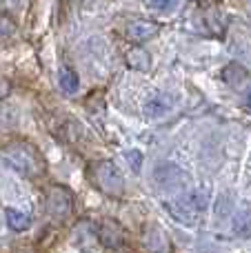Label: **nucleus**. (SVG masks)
Masks as SVG:
<instances>
[{"label": "nucleus", "mask_w": 251, "mask_h": 253, "mask_svg": "<svg viewBox=\"0 0 251 253\" xmlns=\"http://www.w3.org/2000/svg\"><path fill=\"white\" fill-rule=\"evenodd\" d=\"M9 93H11V83H9L7 78H2V76H0V100H4Z\"/></svg>", "instance_id": "18"}, {"label": "nucleus", "mask_w": 251, "mask_h": 253, "mask_svg": "<svg viewBox=\"0 0 251 253\" xmlns=\"http://www.w3.org/2000/svg\"><path fill=\"white\" fill-rule=\"evenodd\" d=\"M178 0H149V4L154 9H160V11H169V9L176 7Z\"/></svg>", "instance_id": "16"}, {"label": "nucleus", "mask_w": 251, "mask_h": 253, "mask_svg": "<svg viewBox=\"0 0 251 253\" xmlns=\"http://www.w3.org/2000/svg\"><path fill=\"white\" fill-rule=\"evenodd\" d=\"M127 160H129V165H131V169L138 171V169H140V165H142V153L140 151H129L127 153Z\"/></svg>", "instance_id": "17"}, {"label": "nucleus", "mask_w": 251, "mask_h": 253, "mask_svg": "<svg viewBox=\"0 0 251 253\" xmlns=\"http://www.w3.org/2000/svg\"><path fill=\"white\" fill-rule=\"evenodd\" d=\"M207 207H209V193L205 191V189H196V191H189V193H185V196L176 198V200L169 205V211H171V215L176 220L191 224L200 218V213H203Z\"/></svg>", "instance_id": "3"}, {"label": "nucleus", "mask_w": 251, "mask_h": 253, "mask_svg": "<svg viewBox=\"0 0 251 253\" xmlns=\"http://www.w3.org/2000/svg\"><path fill=\"white\" fill-rule=\"evenodd\" d=\"M4 218H7V224L11 231H25L31 224V215L22 213V211H16V209H7L4 211Z\"/></svg>", "instance_id": "12"}, {"label": "nucleus", "mask_w": 251, "mask_h": 253, "mask_svg": "<svg viewBox=\"0 0 251 253\" xmlns=\"http://www.w3.org/2000/svg\"><path fill=\"white\" fill-rule=\"evenodd\" d=\"M87 178L100 193L109 198H120L125 193V178L111 160H96L87 167Z\"/></svg>", "instance_id": "2"}, {"label": "nucleus", "mask_w": 251, "mask_h": 253, "mask_svg": "<svg viewBox=\"0 0 251 253\" xmlns=\"http://www.w3.org/2000/svg\"><path fill=\"white\" fill-rule=\"evenodd\" d=\"M98 240H100L105 247H109V249H118V247H123V242H125V231L116 220L105 218L100 222V227H98Z\"/></svg>", "instance_id": "7"}, {"label": "nucleus", "mask_w": 251, "mask_h": 253, "mask_svg": "<svg viewBox=\"0 0 251 253\" xmlns=\"http://www.w3.org/2000/svg\"><path fill=\"white\" fill-rule=\"evenodd\" d=\"M222 78H225V83L231 84V87H240V84L247 80V71H245L240 65L231 62V65H227L225 69H222Z\"/></svg>", "instance_id": "14"}, {"label": "nucleus", "mask_w": 251, "mask_h": 253, "mask_svg": "<svg viewBox=\"0 0 251 253\" xmlns=\"http://www.w3.org/2000/svg\"><path fill=\"white\" fill-rule=\"evenodd\" d=\"M247 100H249V105H251V91H249V98H247Z\"/></svg>", "instance_id": "19"}, {"label": "nucleus", "mask_w": 251, "mask_h": 253, "mask_svg": "<svg viewBox=\"0 0 251 253\" xmlns=\"http://www.w3.org/2000/svg\"><path fill=\"white\" fill-rule=\"evenodd\" d=\"M0 156L9 167H13L27 178H38L40 173H44V160L38 147L27 142V140H16V142L4 144Z\"/></svg>", "instance_id": "1"}, {"label": "nucleus", "mask_w": 251, "mask_h": 253, "mask_svg": "<svg viewBox=\"0 0 251 253\" xmlns=\"http://www.w3.org/2000/svg\"><path fill=\"white\" fill-rule=\"evenodd\" d=\"M142 245L149 253H171V242L169 236L156 224H149L142 233Z\"/></svg>", "instance_id": "6"}, {"label": "nucleus", "mask_w": 251, "mask_h": 253, "mask_svg": "<svg viewBox=\"0 0 251 253\" xmlns=\"http://www.w3.org/2000/svg\"><path fill=\"white\" fill-rule=\"evenodd\" d=\"M234 233L238 238H251V205H243L234 215Z\"/></svg>", "instance_id": "11"}, {"label": "nucleus", "mask_w": 251, "mask_h": 253, "mask_svg": "<svg viewBox=\"0 0 251 253\" xmlns=\"http://www.w3.org/2000/svg\"><path fill=\"white\" fill-rule=\"evenodd\" d=\"M16 31H18L16 22H13L7 13H0V44L16 38Z\"/></svg>", "instance_id": "15"}, {"label": "nucleus", "mask_w": 251, "mask_h": 253, "mask_svg": "<svg viewBox=\"0 0 251 253\" xmlns=\"http://www.w3.org/2000/svg\"><path fill=\"white\" fill-rule=\"evenodd\" d=\"M173 107V98L167 93H156L145 102V116L147 118H160V116L169 114Z\"/></svg>", "instance_id": "9"}, {"label": "nucleus", "mask_w": 251, "mask_h": 253, "mask_svg": "<svg viewBox=\"0 0 251 253\" xmlns=\"http://www.w3.org/2000/svg\"><path fill=\"white\" fill-rule=\"evenodd\" d=\"M158 34V25L151 20H133L127 27V38L133 42H145V40L154 38Z\"/></svg>", "instance_id": "8"}, {"label": "nucleus", "mask_w": 251, "mask_h": 253, "mask_svg": "<svg viewBox=\"0 0 251 253\" xmlns=\"http://www.w3.org/2000/svg\"><path fill=\"white\" fill-rule=\"evenodd\" d=\"M125 60H127V65L136 71H149L151 69V56H149V51L142 47H131L127 53H125Z\"/></svg>", "instance_id": "10"}, {"label": "nucleus", "mask_w": 251, "mask_h": 253, "mask_svg": "<svg viewBox=\"0 0 251 253\" xmlns=\"http://www.w3.org/2000/svg\"><path fill=\"white\" fill-rule=\"evenodd\" d=\"M44 209H47V213L51 215L53 220L62 222V220H67L71 215V211H74V193L67 187L53 184V187H49L47 193H44Z\"/></svg>", "instance_id": "4"}, {"label": "nucleus", "mask_w": 251, "mask_h": 253, "mask_svg": "<svg viewBox=\"0 0 251 253\" xmlns=\"http://www.w3.org/2000/svg\"><path fill=\"white\" fill-rule=\"evenodd\" d=\"M154 182L163 191H176L187 184V173L173 162H163L154 169Z\"/></svg>", "instance_id": "5"}, {"label": "nucleus", "mask_w": 251, "mask_h": 253, "mask_svg": "<svg viewBox=\"0 0 251 253\" xmlns=\"http://www.w3.org/2000/svg\"><path fill=\"white\" fill-rule=\"evenodd\" d=\"M58 80H60V89H62L65 93H69V96H74V93L78 91V87H80L78 74H76L74 69H69V67H62V69H60V76H58Z\"/></svg>", "instance_id": "13"}]
</instances>
